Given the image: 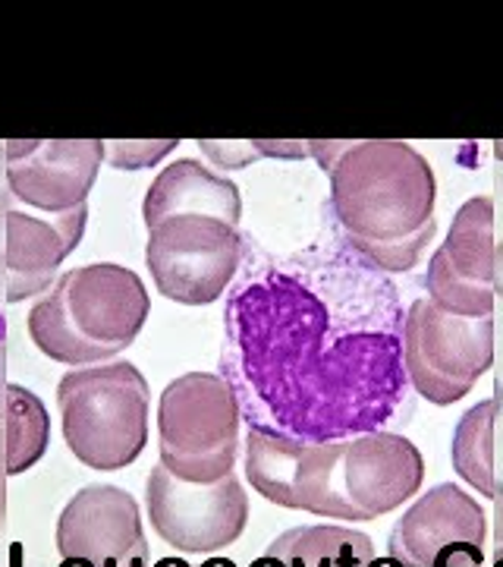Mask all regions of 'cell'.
Returning a JSON list of instances; mask_svg holds the SVG:
<instances>
[{
  "instance_id": "5b68a950",
  "label": "cell",
  "mask_w": 503,
  "mask_h": 567,
  "mask_svg": "<svg viewBox=\"0 0 503 567\" xmlns=\"http://www.w3.org/2000/svg\"><path fill=\"white\" fill-rule=\"evenodd\" d=\"M240 404L214 372H186L164 388L158 404L161 466L182 483H218L240 451Z\"/></svg>"
},
{
  "instance_id": "603a6c76",
  "label": "cell",
  "mask_w": 503,
  "mask_h": 567,
  "mask_svg": "<svg viewBox=\"0 0 503 567\" xmlns=\"http://www.w3.org/2000/svg\"><path fill=\"white\" fill-rule=\"evenodd\" d=\"M259 155H271V158H302L308 155V142H268V140H252Z\"/></svg>"
},
{
  "instance_id": "836d02e7",
  "label": "cell",
  "mask_w": 503,
  "mask_h": 567,
  "mask_svg": "<svg viewBox=\"0 0 503 567\" xmlns=\"http://www.w3.org/2000/svg\"><path fill=\"white\" fill-rule=\"evenodd\" d=\"M0 158H7V155H3V148H0Z\"/></svg>"
},
{
  "instance_id": "6da1fadb",
  "label": "cell",
  "mask_w": 503,
  "mask_h": 567,
  "mask_svg": "<svg viewBox=\"0 0 503 567\" xmlns=\"http://www.w3.org/2000/svg\"><path fill=\"white\" fill-rule=\"evenodd\" d=\"M402 300L337 230L274 256L245 237L223 306L221 379L249 429L302 445L406 420Z\"/></svg>"
},
{
  "instance_id": "e0dca14e",
  "label": "cell",
  "mask_w": 503,
  "mask_h": 567,
  "mask_svg": "<svg viewBox=\"0 0 503 567\" xmlns=\"http://www.w3.org/2000/svg\"><path fill=\"white\" fill-rule=\"evenodd\" d=\"M371 539L346 527L286 529L249 567H368Z\"/></svg>"
},
{
  "instance_id": "d6986e66",
  "label": "cell",
  "mask_w": 503,
  "mask_h": 567,
  "mask_svg": "<svg viewBox=\"0 0 503 567\" xmlns=\"http://www.w3.org/2000/svg\"><path fill=\"white\" fill-rule=\"evenodd\" d=\"M3 439H7V473L20 476L39 464L51 445V416L35 391L22 385L7 388V413H3Z\"/></svg>"
},
{
  "instance_id": "ba28073f",
  "label": "cell",
  "mask_w": 503,
  "mask_h": 567,
  "mask_svg": "<svg viewBox=\"0 0 503 567\" xmlns=\"http://www.w3.org/2000/svg\"><path fill=\"white\" fill-rule=\"evenodd\" d=\"M343 442L302 445L271 432H245V476L271 505L356 520L340 486Z\"/></svg>"
},
{
  "instance_id": "4fadbf2b",
  "label": "cell",
  "mask_w": 503,
  "mask_h": 567,
  "mask_svg": "<svg viewBox=\"0 0 503 567\" xmlns=\"http://www.w3.org/2000/svg\"><path fill=\"white\" fill-rule=\"evenodd\" d=\"M425 480L422 451L397 432H368L343 442L340 486L356 520H375L409 502Z\"/></svg>"
},
{
  "instance_id": "484cf974",
  "label": "cell",
  "mask_w": 503,
  "mask_h": 567,
  "mask_svg": "<svg viewBox=\"0 0 503 567\" xmlns=\"http://www.w3.org/2000/svg\"><path fill=\"white\" fill-rule=\"evenodd\" d=\"M491 287L494 297H503V240L494 246V268H491Z\"/></svg>"
},
{
  "instance_id": "52a82bcc",
  "label": "cell",
  "mask_w": 503,
  "mask_h": 567,
  "mask_svg": "<svg viewBox=\"0 0 503 567\" xmlns=\"http://www.w3.org/2000/svg\"><path fill=\"white\" fill-rule=\"evenodd\" d=\"M245 252L240 224L214 215H170L148 227L145 265L167 300L208 306L233 284Z\"/></svg>"
},
{
  "instance_id": "83f0119b",
  "label": "cell",
  "mask_w": 503,
  "mask_h": 567,
  "mask_svg": "<svg viewBox=\"0 0 503 567\" xmlns=\"http://www.w3.org/2000/svg\"><path fill=\"white\" fill-rule=\"evenodd\" d=\"M0 567H25L22 565V548L20 546L7 548V555L0 558Z\"/></svg>"
},
{
  "instance_id": "e575fe53",
  "label": "cell",
  "mask_w": 503,
  "mask_h": 567,
  "mask_svg": "<svg viewBox=\"0 0 503 567\" xmlns=\"http://www.w3.org/2000/svg\"><path fill=\"white\" fill-rule=\"evenodd\" d=\"M148 567H151V565H148Z\"/></svg>"
},
{
  "instance_id": "f1b7e54d",
  "label": "cell",
  "mask_w": 503,
  "mask_h": 567,
  "mask_svg": "<svg viewBox=\"0 0 503 567\" xmlns=\"http://www.w3.org/2000/svg\"><path fill=\"white\" fill-rule=\"evenodd\" d=\"M155 567H192L189 561H182V558H161Z\"/></svg>"
},
{
  "instance_id": "2e32d148",
  "label": "cell",
  "mask_w": 503,
  "mask_h": 567,
  "mask_svg": "<svg viewBox=\"0 0 503 567\" xmlns=\"http://www.w3.org/2000/svg\"><path fill=\"white\" fill-rule=\"evenodd\" d=\"M170 215H214L240 224L242 199L237 183L208 171L196 158H180L167 164L145 193L142 221L155 227Z\"/></svg>"
},
{
  "instance_id": "f546056e",
  "label": "cell",
  "mask_w": 503,
  "mask_h": 567,
  "mask_svg": "<svg viewBox=\"0 0 503 567\" xmlns=\"http://www.w3.org/2000/svg\"><path fill=\"white\" fill-rule=\"evenodd\" d=\"M368 567H402V565L400 561H394V558L387 555V558H371V565Z\"/></svg>"
},
{
  "instance_id": "9a60e30c",
  "label": "cell",
  "mask_w": 503,
  "mask_h": 567,
  "mask_svg": "<svg viewBox=\"0 0 503 567\" xmlns=\"http://www.w3.org/2000/svg\"><path fill=\"white\" fill-rule=\"evenodd\" d=\"M488 517L479 502L453 483L428 488L390 529L387 555L402 567H434L450 548L484 546Z\"/></svg>"
},
{
  "instance_id": "ac0fdd59",
  "label": "cell",
  "mask_w": 503,
  "mask_h": 567,
  "mask_svg": "<svg viewBox=\"0 0 503 567\" xmlns=\"http://www.w3.org/2000/svg\"><path fill=\"white\" fill-rule=\"evenodd\" d=\"M503 394L497 385V394L491 401L469 406L460 423L453 429V442H450V457H453V470L463 476L469 486L479 495L491 498L497 495V473H494V425H497V413H501Z\"/></svg>"
},
{
  "instance_id": "d6a6232c",
  "label": "cell",
  "mask_w": 503,
  "mask_h": 567,
  "mask_svg": "<svg viewBox=\"0 0 503 567\" xmlns=\"http://www.w3.org/2000/svg\"><path fill=\"white\" fill-rule=\"evenodd\" d=\"M494 155H497V158H503V140L494 142Z\"/></svg>"
},
{
  "instance_id": "7c38bea8",
  "label": "cell",
  "mask_w": 503,
  "mask_h": 567,
  "mask_svg": "<svg viewBox=\"0 0 503 567\" xmlns=\"http://www.w3.org/2000/svg\"><path fill=\"white\" fill-rule=\"evenodd\" d=\"M61 558L95 567H148V543L136 498L120 486H85L57 520Z\"/></svg>"
},
{
  "instance_id": "d4e9b609",
  "label": "cell",
  "mask_w": 503,
  "mask_h": 567,
  "mask_svg": "<svg viewBox=\"0 0 503 567\" xmlns=\"http://www.w3.org/2000/svg\"><path fill=\"white\" fill-rule=\"evenodd\" d=\"M7 439L0 432V536L7 529Z\"/></svg>"
},
{
  "instance_id": "7402d4cb",
  "label": "cell",
  "mask_w": 503,
  "mask_h": 567,
  "mask_svg": "<svg viewBox=\"0 0 503 567\" xmlns=\"http://www.w3.org/2000/svg\"><path fill=\"white\" fill-rule=\"evenodd\" d=\"M434 567H488L484 565V546H460L441 555Z\"/></svg>"
},
{
  "instance_id": "9c48e42d",
  "label": "cell",
  "mask_w": 503,
  "mask_h": 567,
  "mask_svg": "<svg viewBox=\"0 0 503 567\" xmlns=\"http://www.w3.org/2000/svg\"><path fill=\"white\" fill-rule=\"evenodd\" d=\"M145 498L155 533L186 555H211L233 546L249 524V498L233 473L199 486L182 483L158 464L148 476Z\"/></svg>"
},
{
  "instance_id": "ffe728a7",
  "label": "cell",
  "mask_w": 503,
  "mask_h": 567,
  "mask_svg": "<svg viewBox=\"0 0 503 567\" xmlns=\"http://www.w3.org/2000/svg\"><path fill=\"white\" fill-rule=\"evenodd\" d=\"M180 140H136V142H111L107 145V158H111V167L117 171H142V167H151L158 164L167 155L174 152Z\"/></svg>"
},
{
  "instance_id": "cb8c5ba5",
  "label": "cell",
  "mask_w": 503,
  "mask_h": 567,
  "mask_svg": "<svg viewBox=\"0 0 503 567\" xmlns=\"http://www.w3.org/2000/svg\"><path fill=\"white\" fill-rule=\"evenodd\" d=\"M7 316L0 312V423L7 413Z\"/></svg>"
},
{
  "instance_id": "5bb4252c",
  "label": "cell",
  "mask_w": 503,
  "mask_h": 567,
  "mask_svg": "<svg viewBox=\"0 0 503 567\" xmlns=\"http://www.w3.org/2000/svg\"><path fill=\"white\" fill-rule=\"evenodd\" d=\"M88 205L63 215H29L10 205L3 218V300L22 303L51 290L63 259L82 244Z\"/></svg>"
},
{
  "instance_id": "7a4b0ae2",
  "label": "cell",
  "mask_w": 503,
  "mask_h": 567,
  "mask_svg": "<svg viewBox=\"0 0 503 567\" xmlns=\"http://www.w3.org/2000/svg\"><path fill=\"white\" fill-rule=\"evenodd\" d=\"M331 177V224L381 271H409L434 237L438 181L425 155L390 140L308 142Z\"/></svg>"
},
{
  "instance_id": "30bf717a",
  "label": "cell",
  "mask_w": 503,
  "mask_h": 567,
  "mask_svg": "<svg viewBox=\"0 0 503 567\" xmlns=\"http://www.w3.org/2000/svg\"><path fill=\"white\" fill-rule=\"evenodd\" d=\"M494 203L475 196L457 212L443 246L431 256L425 287L428 300L463 319H484L494 312Z\"/></svg>"
},
{
  "instance_id": "3957f363",
  "label": "cell",
  "mask_w": 503,
  "mask_h": 567,
  "mask_svg": "<svg viewBox=\"0 0 503 567\" xmlns=\"http://www.w3.org/2000/svg\"><path fill=\"white\" fill-rule=\"evenodd\" d=\"M151 312L148 290L126 265L95 262L63 271L29 312L44 357L66 365L104 363L139 338Z\"/></svg>"
},
{
  "instance_id": "44dd1931",
  "label": "cell",
  "mask_w": 503,
  "mask_h": 567,
  "mask_svg": "<svg viewBox=\"0 0 503 567\" xmlns=\"http://www.w3.org/2000/svg\"><path fill=\"white\" fill-rule=\"evenodd\" d=\"M199 148L211 158V162L223 167V171H240L245 164H252L255 158H262L255 152L252 142H211V140H199Z\"/></svg>"
},
{
  "instance_id": "8992f818",
  "label": "cell",
  "mask_w": 503,
  "mask_h": 567,
  "mask_svg": "<svg viewBox=\"0 0 503 567\" xmlns=\"http://www.w3.org/2000/svg\"><path fill=\"white\" fill-rule=\"evenodd\" d=\"M402 363L416 394L438 406L457 404L494 363V319H463L416 300L402 319Z\"/></svg>"
},
{
  "instance_id": "4dcf8cb0",
  "label": "cell",
  "mask_w": 503,
  "mask_h": 567,
  "mask_svg": "<svg viewBox=\"0 0 503 567\" xmlns=\"http://www.w3.org/2000/svg\"><path fill=\"white\" fill-rule=\"evenodd\" d=\"M201 567H237L233 561H227V558H211V561H205Z\"/></svg>"
},
{
  "instance_id": "4316f807",
  "label": "cell",
  "mask_w": 503,
  "mask_h": 567,
  "mask_svg": "<svg viewBox=\"0 0 503 567\" xmlns=\"http://www.w3.org/2000/svg\"><path fill=\"white\" fill-rule=\"evenodd\" d=\"M494 507H497V527H494V539H497V546H503V483L497 486V495H494Z\"/></svg>"
},
{
  "instance_id": "8fae6325",
  "label": "cell",
  "mask_w": 503,
  "mask_h": 567,
  "mask_svg": "<svg viewBox=\"0 0 503 567\" xmlns=\"http://www.w3.org/2000/svg\"><path fill=\"white\" fill-rule=\"evenodd\" d=\"M3 155L13 199L44 215H63L85 205L107 145L101 140H10Z\"/></svg>"
},
{
  "instance_id": "277c9868",
  "label": "cell",
  "mask_w": 503,
  "mask_h": 567,
  "mask_svg": "<svg viewBox=\"0 0 503 567\" xmlns=\"http://www.w3.org/2000/svg\"><path fill=\"white\" fill-rule=\"evenodd\" d=\"M66 447L92 470L129 466L148 442V382L133 363L88 365L57 385Z\"/></svg>"
},
{
  "instance_id": "1f68e13d",
  "label": "cell",
  "mask_w": 503,
  "mask_h": 567,
  "mask_svg": "<svg viewBox=\"0 0 503 567\" xmlns=\"http://www.w3.org/2000/svg\"><path fill=\"white\" fill-rule=\"evenodd\" d=\"M488 567H503V546H497V551H494V558H491Z\"/></svg>"
}]
</instances>
